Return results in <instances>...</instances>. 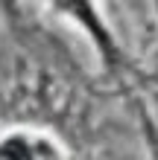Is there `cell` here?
I'll list each match as a JSON object with an SVG mask.
<instances>
[{"instance_id":"cell-1","label":"cell","mask_w":158,"mask_h":160,"mask_svg":"<svg viewBox=\"0 0 158 160\" xmlns=\"http://www.w3.org/2000/svg\"><path fill=\"white\" fill-rule=\"evenodd\" d=\"M0 160H62L47 137L35 134H12L0 143Z\"/></svg>"}]
</instances>
